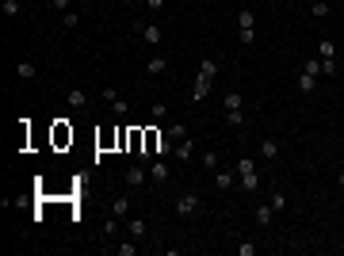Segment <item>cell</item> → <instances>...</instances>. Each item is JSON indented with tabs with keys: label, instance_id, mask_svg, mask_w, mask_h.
<instances>
[{
	"label": "cell",
	"instance_id": "6",
	"mask_svg": "<svg viewBox=\"0 0 344 256\" xmlns=\"http://www.w3.org/2000/svg\"><path fill=\"white\" fill-rule=\"evenodd\" d=\"M214 184H218V188H222V191H230V188H237V168H218L214 172Z\"/></svg>",
	"mask_w": 344,
	"mask_h": 256
},
{
	"label": "cell",
	"instance_id": "17",
	"mask_svg": "<svg viewBox=\"0 0 344 256\" xmlns=\"http://www.w3.org/2000/svg\"><path fill=\"white\" fill-rule=\"evenodd\" d=\"M164 69H168V61H164V58H149L146 61V73H149V77H157V73H164Z\"/></svg>",
	"mask_w": 344,
	"mask_h": 256
},
{
	"label": "cell",
	"instance_id": "12",
	"mask_svg": "<svg viewBox=\"0 0 344 256\" xmlns=\"http://www.w3.org/2000/svg\"><path fill=\"white\" fill-rule=\"evenodd\" d=\"M272 218H275L272 203H260V206H256V226H272Z\"/></svg>",
	"mask_w": 344,
	"mask_h": 256
},
{
	"label": "cell",
	"instance_id": "29",
	"mask_svg": "<svg viewBox=\"0 0 344 256\" xmlns=\"http://www.w3.org/2000/svg\"><path fill=\"white\" fill-rule=\"evenodd\" d=\"M168 138H172V142H180V138H188V130H184L180 122H172V126H168Z\"/></svg>",
	"mask_w": 344,
	"mask_h": 256
},
{
	"label": "cell",
	"instance_id": "32",
	"mask_svg": "<svg viewBox=\"0 0 344 256\" xmlns=\"http://www.w3.org/2000/svg\"><path fill=\"white\" fill-rule=\"evenodd\" d=\"M115 230H119V218L111 214V218H107V226H103V233H107V237H115Z\"/></svg>",
	"mask_w": 344,
	"mask_h": 256
},
{
	"label": "cell",
	"instance_id": "21",
	"mask_svg": "<svg viewBox=\"0 0 344 256\" xmlns=\"http://www.w3.org/2000/svg\"><path fill=\"white\" fill-rule=\"evenodd\" d=\"M199 73H206V77H218V61L203 58V61H199Z\"/></svg>",
	"mask_w": 344,
	"mask_h": 256
},
{
	"label": "cell",
	"instance_id": "27",
	"mask_svg": "<svg viewBox=\"0 0 344 256\" xmlns=\"http://www.w3.org/2000/svg\"><path fill=\"white\" fill-rule=\"evenodd\" d=\"M203 168L206 172H218V153H203Z\"/></svg>",
	"mask_w": 344,
	"mask_h": 256
},
{
	"label": "cell",
	"instance_id": "7",
	"mask_svg": "<svg viewBox=\"0 0 344 256\" xmlns=\"http://www.w3.org/2000/svg\"><path fill=\"white\" fill-rule=\"evenodd\" d=\"M191 153H195V142H191V138H180V142H176V149H172V157H176V161H191Z\"/></svg>",
	"mask_w": 344,
	"mask_h": 256
},
{
	"label": "cell",
	"instance_id": "13",
	"mask_svg": "<svg viewBox=\"0 0 344 256\" xmlns=\"http://www.w3.org/2000/svg\"><path fill=\"white\" fill-rule=\"evenodd\" d=\"M318 58H321V61H336V46L329 42V38H321V46H318Z\"/></svg>",
	"mask_w": 344,
	"mask_h": 256
},
{
	"label": "cell",
	"instance_id": "9",
	"mask_svg": "<svg viewBox=\"0 0 344 256\" xmlns=\"http://www.w3.org/2000/svg\"><path fill=\"white\" fill-rule=\"evenodd\" d=\"M142 42H146V46H161V27L146 23V27H142Z\"/></svg>",
	"mask_w": 344,
	"mask_h": 256
},
{
	"label": "cell",
	"instance_id": "3",
	"mask_svg": "<svg viewBox=\"0 0 344 256\" xmlns=\"http://www.w3.org/2000/svg\"><path fill=\"white\" fill-rule=\"evenodd\" d=\"M149 176H153V184H168V180H172V164L164 161V157H157L153 168H149Z\"/></svg>",
	"mask_w": 344,
	"mask_h": 256
},
{
	"label": "cell",
	"instance_id": "26",
	"mask_svg": "<svg viewBox=\"0 0 344 256\" xmlns=\"http://www.w3.org/2000/svg\"><path fill=\"white\" fill-rule=\"evenodd\" d=\"M111 111H115V115H119V119H122V115L130 111V103H126V100H122V96H119V100H111Z\"/></svg>",
	"mask_w": 344,
	"mask_h": 256
},
{
	"label": "cell",
	"instance_id": "33",
	"mask_svg": "<svg viewBox=\"0 0 344 256\" xmlns=\"http://www.w3.org/2000/svg\"><path fill=\"white\" fill-rule=\"evenodd\" d=\"M241 42L252 46V42H256V31H252V27H249V31H241Z\"/></svg>",
	"mask_w": 344,
	"mask_h": 256
},
{
	"label": "cell",
	"instance_id": "39",
	"mask_svg": "<svg viewBox=\"0 0 344 256\" xmlns=\"http://www.w3.org/2000/svg\"><path fill=\"white\" fill-rule=\"evenodd\" d=\"M306 4H314V0H306Z\"/></svg>",
	"mask_w": 344,
	"mask_h": 256
},
{
	"label": "cell",
	"instance_id": "30",
	"mask_svg": "<svg viewBox=\"0 0 344 256\" xmlns=\"http://www.w3.org/2000/svg\"><path fill=\"white\" fill-rule=\"evenodd\" d=\"M4 16H8V19L19 16V0H4Z\"/></svg>",
	"mask_w": 344,
	"mask_h": 256
},
{
	"label": "cell",
	"instance_id": "2",
	"mask_svg": "<svg viewBox=\"0 0 344 256\" xmlns=\"http://www.w3.org/2000/svg\"><path fill=\"white\" fill-rule=\"evenodd\" d=\"M199 210H203V199H199L195 191H184V195H176V214H180V218H195Z\"/></svg>",
	"mask_w": 344,
	"mask_h": 256
},
{
	"label": "cell",
	"instance_id": "18",
	"mask_svg": "<svg viewBox=\"0 0 344 256\" xmlns=\"http://www.w3.org/2000/svg\"><path fill=\"white\" fill-rule=\"evenodd\" d=\"M241 107H245L241 92H226V111H241Z\"/></svg>",
	"mask_w": 344,
	"mask_h": 256
},
{
	"label": "cell",
	"instance_id": "28",
	"mask_svg": "<svg viewBox=\"0 0 344 256\" xmlns=\"http://www.w3.org/2000/svg\"><path fill=\"white\" fill-rule=\"evenodd\" d=\"M115 252H119V256H134V252H138V241H134V237H130V241H126V245H119V248H115Z\"/></svg>",
	"mask_w": 344,
	"mask_h": 256
},
{
	"label": "cell",
	"instance_id": "15",
	"mask_svg": "<svg viewBox=\"0 0 344 256\" xmlns=\"http://www.w3.org/2000/svg\"><path fill=\"white\" fill-rule=\"evenodd\" d=\"M126 184H130V188L146 184V168H138V164H134V168H126Z\"/></svg>",
	"mask_w": 344,
	"mask_h": 256
},
{
	"label": "cell",
	"instance_id": "1",
	"mask_svg": "<svg viewBox=\"0 0 344 256\" xmlns=\"http://www.w3.org/2000/svg\"><path fill=\"white\" fill-rule=\"evenodd\" d=\"M237 188H245V191H256L260 188V172L252 168L249 157H241V161H237Z\"/></svg>",
	"mask_w": 344,
	"mask_h": 256
},
{
	"label": "cell",
	"instance_id": "31",
	"mask_svg": "<svg viewBox=\"0 0 344 256\" xmlns=\"http://www.w3.org/2000/svg\"><path fill=\"white\" fill-rule=\"evenodd\" d=\"M226 122H230V126H241V122H245V111H226Z\"/></svg>",
	"mask_w": 344,
	"mask_h": 256
},
{
	"label": "cell",
	"instance_id": "16",
	"mask_svg": "<svg viewBox=\"0 0 344 256\" xmlns=\"http://www.w3.org/2000/svg\"><path fill=\"white\" fill-rule=\"evenodd\" d=\"M252 23H256V16H252V8H241V12H237V27H241V31H249Z\"/></svg>",
	"mask_w": 344,
	"mask_h": 256
},
{
	"label": "cell",
	"instance_id": "4",
	"mask_svg": "<svg viewBox=\"0 0 344 256\" xmlns=\"http://www.w3.org/2000/svg\"><path fill=\"white\" fill-rule=\"evenodd\" d=\"M126 233L134 241H146L149 237V222H146V218H126Z\"/></svg>",
	"mask_w": 344,
	"mask_h": 256
},
{
	"label": "cell",
	"instance_id": "11",
	"mask_svg": "<svg viewBox=\"0 0 344 256\" xmlns=\"http://www.w3.org/2000/svg\"><path fill=\"white\" fill-rule=\"evenodd\" d=\"M111 214H115V218H130V199L126 195H115L111 199Z\"/></svg>",
	"mask_w": 344,
	"mask_h": 256
},
{
	"label": "cell",
	"instance_id": "14",
	"mask_svg": "<svg viewBox=\"0 0 344 256\" xmlns=\"http://www.w3.org/2000/svg\"><path fill=\"white\" fill-rule=\"evenodd\" d=\"M69 107H73V111H88V96L84 92H69Z\"/></svg>",
	"mask_w": 344,
	"mask_h": 256
},
{
	"label": "cell",
	"instance_id": "34",
	"mask_svg": "<svg viewBox=\"0 0 344 256\" xmlns=\"http://www.w3.org/2000/svg\"><path fill=\"white\" fill-rule=\"evenodd\" d=\"M149 111H153V119H164V115H168V107H164V103H153Z\"/></svg>",
	"mask_w": 344,
	"mask_h": 256
},
{
	"label": "cell",
	"instance_id": "22",
	"mask_svg": "<svg viewBox=\"0 0 344 256\" xmlns=\"http://www.w3.org/2000/svg\"><path fill=\"white\" fill-rule=\"evenodd\" d=\"M268 203H272V210H283V206H287V195H283V191H272Z\"/></svg>",
	"mask_w": 344,
	"mask_h": 256
},
{
	"label": "cell",
	"instance_id": "5",
	"mask_svg": "<svg viewBox=\"0 0 344 256\" xmlns=\"http://www.w3.org/2000/svg\"><path fill=\"white\" fill-rule=\"evenodd\" d=\"M210 80H214V77H206V73H199V77H195V84H191V100H206V96H210Z\"/></svg>",
	"mask_w": 344,
	"mask_h": 256
},
{
	"label": "cell",
	"instance_id": "8",
	"mask_svg": "<svg viewBox=\"0 0 344 256\" xmlns=\"http://www.w3.org/2000/svg\"><path fill=\"white\" fill-rule=\"evenodd\" d=\"M260 157H264V161H275V157H279V142H275V138H260Z\"/></svg>",
	"mask_w": 344,
	"mask_h": 256
},
{
	"label": "cell",
	"instance_id": "38",
	"mask_svg": "<svg viewBox=\"0 0 344 256\" xmlns=\"http://www.w3.org/2000/svg\"><path fill=\"white\" fill-rule=\"evenodd\" d=\"M340 191H344V172H340Z\"/></svg>",
	"mask_w": 344,
	"mask_h": 256
},
{
	"label": "cell",
	"instance_id": "24",
	"mask_svg": "<svg viewBox=\"0 0 344 256\" xmlns=\"http://www.w3.org/2000/svg\"><path fill=\"white\" fill-rule=\"evenodd\" d=\"M310 8H314V19H325L329 16V4H325V0H314Z\"/></svg>",
	"mask_w": 344,
	"mask_h": 256
},
{
	"label": "cell",
	"instance_id": "25",
	"mask_svg": "<svg viewBox=\"0 0 344 256\" xmlns=\"http://www.w3.org/2000/svg\"><path fill=\"white\" fill-rule=\"evenodd\" d=\"M61 23H65V31H69V27H77V23H80V16L69 8V12H61Z\"/></svg>",
	"mask_w": 344,
	"mask_h": 256
},
{
	"label": "cell",
	"instance_id": "20",
	"mask_svg": "<svg viewBox=\"0 0 344 256\" xmlns=\"http://www.w3.org/2000/svg\"><path fill=\"white\" fill-rule=\"evenodd\" d=\"M302 73H310V77H321V58H310V61H302Z\"/></svg>",
	"mask_w": 344,
	"mask_h": 256
},
{
	"label": "cell",
	"instance_id": "19",
	"mask_svg": "<svg viewBox=\"0 0 344 256\" xmlns=\"http://www.w3.org/2000/svg\"><path fill=\"white\" fill-rule=\"evenodd\" d=\"M54 142H58V145L73 142V130H65V122H58V126H54Z\"/></svg>",
	"mask_w": 344,
	"mask_h": 256
},
{
	"label": "cell",
	"instance_id": "36",
	"mask_svg": "<svg viewBox=\"0 0 344 256\" xmlns=\"http://www.w3.org/2000/svg\"><path fill=\"white\" fill-rule=\"evenodd\" d=\"M161 4H164V0H146V8H149V12H161Z\"/></svg>",
	"mask_w": 344,
	"mask_h": 256
},
{
	"label": "cell",
	"instance_id": "23",
	"mask_svg": "<svg viewBox=\"0 0 344 256\" xmlns=\"http://www.w3.org/2000/svg\"><path fill=\"white\" fill-rule=\"evenodd\" d=\"M314 80H318V77H310V73H298V92H314Z\"/></svg>",
	"mask_w": 344,
	"mask_h": 256
},
{
	"label": "cell",
	"instance_id": "10",
	"mask_svg": "<svg viewBox=\"0 0 344 256\" xmlns=\"http://www.w3.org/2000/svg\"><path fill=\"white\" fill-rule=\"evenodd\" d=\"M16 77L19 80H34L38 77V65H34V61H16Z\"/></svg>",
	"mask_w": 344,
	"mask_h": 256
},
{
	"label": "cell",
	"instance_id": "37",
	"mask_svg": "<svg viewBox=\"0 0 344 256\" xmlns=\"http://www.w3.org/2000/svg\"><path fill=\"white\" fill-rule=\"evenodd\" d=\"M50 4H54L58 12H69V0H50Z\"/></svg>",
	"mask_w": 344,
	"mask_h": 256
},
{
	"label": "cell",
	"instance_id": "35",
	"mask_svg": "<svg viewBox=\"0 0 344 256\" xmlns=\"http://www.w3.org/2000/svg\"><path fill=\"white\" fill-rule=\"evenodd\" d=\"M237 252H241V256H256V245H252V241H245V245H241Z\"/></svg>",
	"mask_w": 344,
	"mask_h": 256
}]
</instances>
